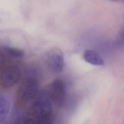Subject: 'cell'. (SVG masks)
I'll use <instances>...</instances> for the list:
<instances>
[{
	"mask_svg": "<svg viewBox=\"0 0 124 124\" xmlns=\"http://www.w3.org/2000/svg\"><path fill=\"white\" fill-rule=\"evenodd\" d=\"M52 102L46 91L39 92L29 104L24 116L32 124H55Z\"/></svg>",
	"mask_w": 124,
	"mask_h": 124,
	"instance_id": "cell-1",
	"label": "cell"
},
{
	"mask_svg": "<svg viewBox=\"0 0 124 124\" xmlns=\"http://www.w3.org/2000/svg\"><path fill=\"white\" fill-rule=\"evenodd\" d=\"M39 76L26 78L19 86L14 96L15 104L19 107L29 105L40 91Z\"/></svg>",
	"mask_w": 124,
	"mask_h": 124,
	"instance_id": "cell-2",
	"label": "cell"
},
{
	"mask_svg": "<svg viewBox=\"0 0 124 124\" xmlns=\"http://www.w3.org/2000/svg\"><path fill=\"white\" fill-rule=\"evenodd\" d=\"M21 75V68L17 65L6 67L0 73V89L4 91L10 90L18 82Z\"/></svg>",
	"mask_w": 124,
	"mask_h": 124,
	"instance_id": "cell-3",
	"label": "cell"
},
{
	"mask_svg": "<svg viewBox=\"0 0 124 124\" xmlns=\"http://www.w3.org/2000/svg\"><path fill=\"white\" fill-rule=\"evenodd\" d=\"M45 61L50 71L56 74L62 71L64 65L63 54L58 48H52L45 55Z\"/></svg>",
	"mask_w": 124,
	"mask_h": 124,
	"instance_id": "cell-4",
	"label": "cell"
},
{
	"mask_svg": "<svg viewBox=\"0 0 124 124\" xmlns=\"http://www.w3.org/2000/svg\"><path fill=\"white\" fill-rule=\"evenodd\" d=\"M46 92L52 102L59 107L63 106L66 99V87L62 80L56 79L54 80Z\"/></svg>",
	"mask_w": 124,
	"mask_h": 124,
	"instance_id": "cell-5",
	"label": "cell"
},
{
	"mask_svg": "<svg viewBox=\"0 0 124 124\" xmlns=\"http://www.w3.org/2000/svg\"><path fill=\"white\" fill-rule=\"evenodd\" d=\"M85 61L91 64L96 66H103L104 61L100 55L93 50H87L83 54Z\"/></svg>",
	"mask_w": 124,
	"mask_h": 124,
	"instance_id": "cell-6",
	"label": "cell"
},
{
	"mask_svg": "<svg viewBox=\"0 0 124 124\" xmlns=\"http://www.w3.org/2000/svg\"><path fill=\"white\" fill-rule=\"evenodd\" d=\"M9 103L4 97L0 96V123L6 120L10 111Z\"/></svg>",
	"mask_w": 124,
	"mask_h": 124,
	"instance_id": "cell-7",
	"label": "cell"
},
{
	"mask_svg": "<svg viewBox=\"0 0 124 124\" xmlns=\"http://www.w3.org/2000/svg\"><path fill=\"white\" fill-rule=\"evenodd\" d=\"M5 51L10 55L16 58H21L24 55V52L22 50L9 46L4 47Z\"/></svg>",
	"mask_w": 124,
	"mask_h": 124,
	"instance_id": "cell-8",
	"label": "cell"
},
{
	"mask_svg": "<svg viewBox=\"0 0 124 124\" xmlns=\"http://www.w3.org/2000/svg\"><path fill=\"white\" fill-rule=\"evenodd\" d=\"M14 124H32L25 116L18 119Z\"/></svg>",
	"mask_w": 124,
	"mask_h": 124,
	"instance_id": "cell-9",
	"label": "cell"
},
{
	"mask_svg": "<svg viewBox=\"0 0 124 124\" xmlns=\"http://www.w3.org/2000/svg\"><path fill=\"white\" fill-rule=\"evenodd\" d=\"M6 62V59L4 54L0 51V73L3 70Z\"/></svg>",
	"mask_w": 124,
	"mask_h": 124,
	"instance_id": "cell-10",
	"label": "cell"
},
{
	"mask_svg": "<svg viewBox=\"0 0 124 124\" xmlns=\"http://www.w3.org/2000/svg\"><path fill=\"white\" fill-rule=\"evenodd\" d=\"M123 30H122V31H121L120 33L119 36H118V38L117 40V44L119 45L122 46V44L123 45Z\"/></svg>",
	"mask_w": 124,
	"mask_h": 124,
	"instance_id": "cell-11",
	"label": "cell"
}]
</instances>
